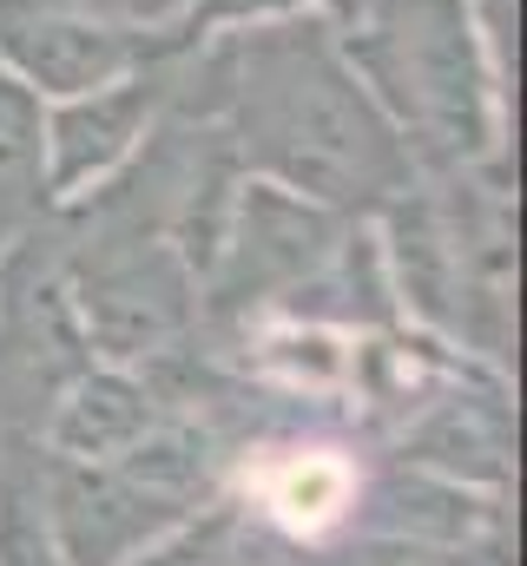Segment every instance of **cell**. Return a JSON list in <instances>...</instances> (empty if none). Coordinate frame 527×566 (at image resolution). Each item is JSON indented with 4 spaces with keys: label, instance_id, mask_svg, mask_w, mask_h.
<instances>
[{
    "label": "cell",
    "instance_id": "3957f363",
    "mask_svg": "<svg viewBox=\"0 0 527 566\" xmlns=\"http://www.w3.org/2000/svg\"><path fill=\"white\" fill-rule=\"evenodd\" d=\"M198 46V40H192ZM158 53L145 66H132L106 86L46 99V178H53V205H73L86 191H100L113 171H126L132 151L165 126V113L178 106L185 86V53Z\"/></svg>",
    "mask_w": 527,
    "mask_h": 566
},
{
    "label": "cell",
    "instance_id": "5b68a950",
    "mask_svg": "<svg viewBox=\"0 0 527 566\" xmlns=\"http://www.w3.org/2000/svg\"><path fill=\"white\" fill-rule=\"evenodd\" d=\"M53 211V178H46V99L0 66V251Z\"/></svg>",
    "mask_w": 527,
    "mask_h": 566
},
{
    "label": "cell",
    "instance_id": "6da1fadb",
    "mask_svg": "<svg viewBox=\"0 0 527 566\" xmlns=\"http://www.w3.org/2000/svg\"><path fill=\"white\" fill-rule=\"evenodd\" d=\"M178 106L225 126L245 178L337 218L383 211L415 178L395 119L343 46V27L317 7L211 27L185 53Z\"/></svg>",
    "mask_w": 527,
    "mask_h": 566
},
{
    "label": "cell",
    "instance_id": "277c9868",
    "mask_svg": "<svg viewBox=\"0 0 527 566\" xmlns=\"http://www.w3.org/2000/svg\"><path fill=\"white\" fill-rule=\"evenodd\" d=\"M152 428H158L152 396L132 382L126 369H80L60 389L46 434H53V448L66 461H113V454H126L132 441H145Z\"/></svg>",
    "mask_w": 527,
    "mask_h": 566
},
{
    "label": "cell",
    "instance_id": "7a4b0ae2",
    "mask_svg": "<svg viewBox=\"0 0 527 566\" xmlns=\"http://www.w3.org/2000/svg\"><path fill=\"white\" fill-rule=\"evenodd\" d=\"M343 46L395 119L415 171H462L502 158L508 80L495 73L468 0H370L343 27Z\"/></svg>",
    "mask_w": 527,
    "mask_h": 566
}]
</instances>
